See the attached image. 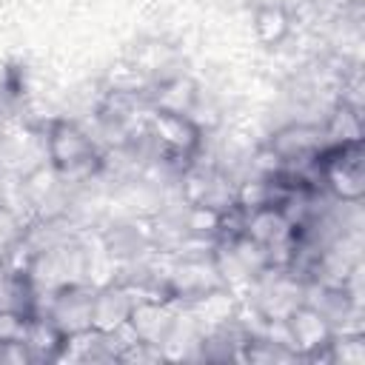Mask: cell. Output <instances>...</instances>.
<instances>
[{
    "label": "cell",
    "mask_w": 365,
    "mask_h": 365,
    "mask_svg": "<svg viewBox=\"0 0 365 365\" xmlns=\"http://www.w3.org/2000/svg\"><path fill=\"white\" fill-rule=\"evenodd\" d=\"M43 145L48 168L57 177H88L103 165V154L97 148L94 134H88L77 120L51 117L43 125Z\"/></svg>",
    "instance_id": "cell-1"
},
{
    "label": "cell",
    "mask_w": 365,
    "mask_h": 365,
    "mask_svg": "<svg viewBox=\"0 0 365 365\" xmlns=\"http://www.w3.org/2000/svg\"><path fill=\"white\" fill-rule=\"evenodd\" d=\"M143 134L154 148V157L182 171L194 157H200L205 134L197 128V123L188 114L163 111V108H145L143 114Z\"/></svg>",
    "instance_id": "cell-2"
},
{
    "label": "cell",
    "mask_w": 365,
    "mask_h": 365,
    "mask_svg": "<svg viewBox=\"0 0 365 365\" xmlns=\"http://www.w3.org/2000/svg\"><path fill=\"white\" fill-rule=\"evenodd\" d=\"M319 188L339 205H359L365 197V168L362 143L325 145L317 157Z\"/></svg>",
    "instance_id": "cell-3"
},
{
    "label": "cell",
    "mask_w": 365,
    "mask_h": 365,
    "mask_svg": "<svg viewBox=\"0 0 365 365\" xmlns=\"http://www.w3.org/2000/svg\"><path fill=\"white\" fill-rule=\"evenodd\" d=\"M282 322L285 345L297 354V359H319L325 362V348L336 334V322L314 302H294Z\"/></svg>",
    "instance_id": "cell-4"
},
{
    "label": "cell",
    "mask_w": 365,
    "mask_h": 365,
    "mask_svg": "<svg viewBox=\"0 0 365 365\" xmlns=\"http://www.w3.org/2000/svg\"><path fill=\"white\" fill-rule=\"evenodd\" d=\"M265 145L282 165H294V163L317 160L328 143H325L322 125L317 123H285L271 134Z\"/></svg>",
    "instance_id": "cell-5"
},
{
    "label": "cell",
    "mask_w": 365,
    "mask_h": 365,
    "mask_svg": "<svg viewBox=\"0 0 365 365\" xmlns=\"http://www.w3.org/2000/svg\"><path fill=\"white\" fill-rule=\"evenodd\" d=\"M137 299L128 282H108L91 291V328L100 334H117L128 325Z\"/></svg>",
    "instance_id": "cell-6"
},
{
    "label": "cell",
    "mask_w": 365,
    "mask_h": 365,
    "mask_svg": "<svg viewBox=\"0 0 365 365\" xmlns=\"http://www.w3.org/2000/svg\"><path fill=\"white\" fill-rule=\"evenodd\" d=\"M202 88L200 83L185 74V71H171L160 80L151 83L148 88V106L151 108H163V111H177V114H191V108L197 106Z\"/></svg>",
    "instance_id": "cell-7"
},
{
    "label": "cell",
    "mask_w": 365,
    "mask_h": 365,
    "mask_svg": "<svg viewBox=\"0 0 365 365\" xmlns=\"http://www.w3.org/2000/svg\"><path fill=\"white\" fill-rule=\"evenodd\" d=\"M251 26L257 43L268 51H277L294 34V11L279 0H262L251 14Z\"/></svg>",
    "instance_id": "cell-8"
},
{
    "label": "cell",
    "mask_w": 365,
    "mask_h": 365,
    "mask_svg": "<svg viewBox=\"0 0 365 365\" xmlns=\"http://www.w3.org/2000/svg\"><path fill=\"white\" fill-rule=\"evenodd\" d=\"M325 362L336 365H362L365 362V336L362 331H339L334 334V339L325 348Z\"/></svg>",
    "instance_id": "cell-9"
},
{
    "label": "cell",
    "mask_w": 365,
    "mask_h": 365,
    "mask_svg": "<svg viewBox=\"0 0 365 365\" xmlns=\"http://www.w3.org/2000/svg\"><path fill=\"white\" fill-rule=\"evenodd\" d=\"M31 317H34V314H26V311H20V308H3V305H0V345L23 342Z\"/></svg>",
    "instance_id": "cell-10"
}]
</instances>
